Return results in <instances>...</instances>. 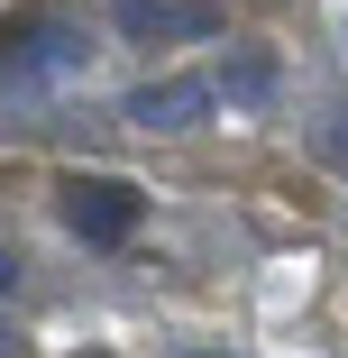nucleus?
<instances>
[{
  "mask_svg": "<svg viewBox=\"0 0 348 358\" xmlns=\"http://www.w3.org/2000/svg\"><path fill=\"white\" fill-rule=\"evenodd\" d=\"M64 221H74L83 239H128L137 230V193L128 184H74L64 193Z\"/></svg>",
  "mask_w": 348,
  "mask_h": 358,
  "instance_id": "1",
  "label": "nucleus"
},
{
  "mask_svg": "<svg viewBox=\"0 0 348 358\" xmlns=\"http://www.w3.org/2000/svg\"><path fill=\"white\" fill-rule=\"evenodd\" d=\"M128 110L147 120V129H183V120H202V110H211V83H165V92H137Z\"/></svg>",
  "mask_w": 348,
  "mask_h": 358,
  "instance_id": "2",
  "label": "nucleus"
}]
</instances>
